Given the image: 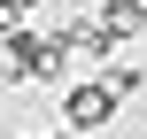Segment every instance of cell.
Instances as JSON below:
<instances>
[{
	"label": "cell",
	"mask_w": 147,
	"mask_h": 139,
	"mask_svg": "<svg viewBox=\"0 0 147 139\" xmlns=\"http://www.w3.org/2000/svg\"><path fill=\"white\" fill-rule=\"evenodd\" d=\"M8 62H16V77H39V85H54L70 54L54 46V31H8Z\"/></svg>",
	"instance_id": "1"
},
{
	"label": "cell",
	"mask_w": 147,
	"mask_h": 139,
	"mask_svg": "<svg viewBox=\"0 0 147 139\" xmlns=\"http://www.w3.org/2000/svg\"><path fill=\"white\" fill-rule=\"evenodd\" d=\"M109 116H116V85H109V77L70 85V101H62V124H70V132H101Z\"/></svg>",
	"instance_id": "2"
},
{
	"label": "cell",
	"mask_w": 147,
	"mask_h": 139,
	"mask_svg": "<svg viewBox=\"0 0 147 139\" xmlns=\"http://www.w3.org/2000/svg\"><path fill=\"white\" fill-rule=\"evenodd\" d=\"M93 31H101L109 46H124V39H140V31H147V0H109V8L93 15Z\"/></svg>",
	"instance_id": "3"
},
{
	"label": "cell",
	"mask_w": 147,
	"mask_h": 139,
	"mask_svg": "<svg viewBox=\"0 0 147 139\" xmlns=\"http://www.w3.org/2000/svg\"><path fill=\"white\" fill-rule=\"evenodd\" d=\"M0 31H23V8L16 0H0Z\"/></svg>",
	"instance_id": "4"
},
{
	"label": "cell",
	"mask_w": 147,
	"mask_h": 139,
	"mask_svg": "<svg viewBox=\"0 0 147 139\" xmlns=\"http://www.w3.org/2000/svg\"><path fill=\"white\" fill-rule=\"evenodd\" d=\"M16 8H23V15H31V8H39V0H16Z\"/></svg>",
	"instance_id": "5"
}]
</instances>
